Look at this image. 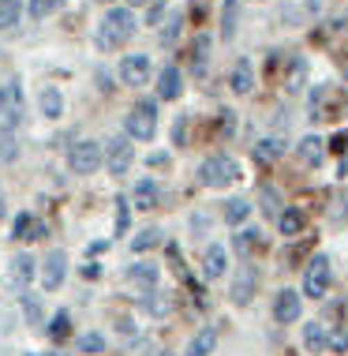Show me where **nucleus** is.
Listing matches in <instances>:
<instances>
[{
	"label": "nucleus",
	"mask_w": 348,
	"mask_h": 356,
	"mask_svg": "<svg viewBox=\"0 0 348 356\" xmlns=\"http://www.w3.org/2000/svg\"><path fill=\"white\" fill-rule=\"evenodd\" d=\"M139 31V23H135V12L131 8H109L105 19L98 23V34H94V42H98V49H120L128 38Z\"/></svg>",
	"instance_id": "obj_1"
},
{
	"label": "nucleus",
	"mask_w": 348,
	"mask_h": 356,
	"mask_svg": "<svg viewBox=\"0 0 348 356\" xmlns=\"http://www.w3.org/2000/svg\"><path fill=\"white\" fill-rule=\"evenodd\" d=\"M26 124V98H23V83L19 75H12L4 86H0V128L15 131Z\"/></svg>",
	"instance_id": "obj_2"
},
{
	"label": "nucleus",
	"mask_w": 348,
	"mask_h": 356,
	"mask_svg": "<svg viewBox=\"0 0 348 356\" xmlns=\"http://www.w3.org/2000/svg\"><path fill=\"white\" fill-rule=\"evenodd\" d=\"M105 165V143L98 139H79L67 147V169L75 172V177H94Z\"/></svg>",
	"instance_id": "obj_3"
},
{
	"label": "nucleus",
	"mask_w": 348,
	"mask_h": 356,
	"mask_svg": "<svg viewBox=\"0 0 348 356\" xmlns=\"http://www.w3.org/2000/svg\"><path fill=\"white\" fill-rule=\"evenodd\" d=\"M124 131H128V139H135V143H150L154 136H158V102L142 98V102L128 113Z\"/></svg>",
	"instance_id": "obj_4"
},
{
	"label": "nucleus",
	"mask_w": 348,
	"mask_h": 356,
	"mask_svg": "<svg viewBox=\"0 0 348 356\" xmlns=\"http://www.w3.org/2000/svg\"><path fill=\"white\" fill-rule=\"evenodd\" d=\"M236 177H240L236 161L225 158V154H214V158H206V161L199 165V180H202L206 188H229Z\"/></svg>",
	"instance_id": "obj_5"
},
{
	"label": "nucleus",
	"mask_w": 348,
	"mask_h": 356,
	"mask_svg": "<svg viewBox=\"0 0 348 356\" xmlns=\"http://www.w3.org/2000/svg\"><path fill=\"white\" fill-rule=\"evenodd\" d=\"M326 293H330V255L318 252L311 263H307V270H304V296L322 300Z\"/></svg>",
	"instance_id": "obj_6"
},
{
	"label": "nucleus",
	"mask_w": 348,
	"mask_h": 356,
	"mask_svg": "<svg viewBox=\"0 0 348 356\" xmlns=\"http://www.w3.org/2000/svg\"><path fill=\"white\" fill-rule=\"evenodd\" d=\"M135 161V147L128 136H113L109 143H105V169L113 172V177H124V172L131 169Z\"/></svg>",
	"instance_id": "obj_7"
},
{
	"label": "nucleus",
	"mask_w": 348,
	"mask_h": 356,
	"mask_svg": "<svg viewBox=\"0 0 348 356\" xmlns=\"http://www.w3.org/2000/svg\"><path fill=\"white\" fill-rule=\"evenodd\" d=\"M150 72H154V64H150L147 53H128V56H120V68H116V75H120L124 86H147V83H150Z\"/></svg>",
	"instance_id": "obj_8"
},
{
	"label": "nucleus",
	"mask_w": 348,
	"mask_h": 356,
	"mask_svg": "<svg viewBox=\"0 0 348 356\" xmlns=\"http://www.w3.org/2000/svg\"><path fill=\"white\" fill-rule=\"evenodd\" d=\"M299 296H304V293H296V289H281V293L274 296V319L281 323V326H288V323L299 319V312H304Z\"/></svg>",
	"instance_id": "obj_9"
},
{
	"label": "nucleus",
	"mask_w": 348,
	"mask_h": 356,
	"mask_svg": "<svg viewBox=\"0 0 348 356\" xmlns=\"http://www.w3.org/2000/svg\"><path fill=\"white\" fill-rule=\"evenodd\" d=\"M64 277H67V255L64 252H49L45 255V263H42V289H60L64 285Z\"/></svg>",
	"instance_id": "obj_10"
},
{
	"label": "nucleus",
	"mask_w": 348,
	"mask_h": 356,
	"mask_svg": "<svg viewBox=\"0 0 348 356\" xmlns=\"http://www.w3.org/2000/svg\"><path fill=\"white\" fill-rule=\"evenodd\" d=\"M225 270H229V252H225V244H210L206 255H202V274H206V282L225 277Z\"/></svg>",
	"instance_id": "obj_11"
},
{
	"label": "nucleus",
	"mask_w": 348,
	"mask_h": 356,
	"mask_svg": "<svg viewBox=\"0 0 348 356\" xmlns=\"http://www.w3.org/2000/svg\"><path fill=\"white\" fill-rule=\"evenodd\" d=\"M180 94H183V75H180L176 64H169V68H161V75H158V98L176 102Z\"/></svg>",
	"instance_id": "obj_12"
},
{
	"label": "nucleus",
	"mask_w": 348,
	"mask_h": 356,
	"mask_svg": "<svg viewBox=\"0 0 348 356\" xmlns=\"http://www.w3.org/2000/svg\"><path fill=\"white\" fill-rule=\"evenodd\" d=\"M229 86H232V94H240V98L255 90V68H251V60H244V56H240V60L232 64V72H229Z\"/></svg>",
	"instance_id": "obj_13"
},
{
	"label": "nucleus",
	"mask_w": 348,
	"mask_h": 356,
	"mask_svg": "<svg viewBox=\"0 0 348 356\" xmlns=\"http://www.w3.org/2000/svg\"><path fill=\"white\" fill-rule=\"evenodd\" d=\"M158 199H161V188H158V180H154V177H142L139 184H135V191H131V207L135 210H154V207H158Z\"/></svg>",
	"instance_id": "obj_14"
},
{
	"label": "nucleus",
	"mask_w": 348,
	"mask_h": 356,
	"mask_svg": "<svg viewBox=\"0 0 348 356\" xmlns=\"http://www.w3.org/2000/svg\"><path fill=\"white\" fill-rule=\"evenodd\" d=\"M296 158L304 161V165H322V161H326V139L304 136V139H299V147H296Z\"/></svg>",
	"instance_id": "obj_15"
},
{
	"label": "nucleus",
	"mask_w": 348,
	"mask_h": 356,
	"mask_svg": "<svg viewBox=\"0 0 348 356\" xmlns=\"http://www.w3.org/2000/svg\"><path fill=\"white\" fill-rule=\"evenodd\" d=\"M304 349L311 356H322L326 349H330V330H326L322 323H307L304 326Z\"/></svg>",
	"instance_id": "obj_16"
},
{
	"label": "nucleus",
	"mask_w": 348,
	"mask_h": 356,
	"mask_svg": "<svg viewBox=\"0 0 348 356\" xmlns=\"http://www.w3.org/2000/svg\"><path fill=\"white\" fill-rule=\"evenodd\" d=\"M38 109H42L45 120H60L64 117V94L56 90V86H45V90L38 94Z\"/></svg>",
	"instance_id": "obj_17"
},
{
	"label": "nucleus",
	"mask_w": 348,
	"mask_h": 356,
	"mask_svg": "<svg viewBox=\"0 0 348 356\" xmlns=\"http://www.w3.org/2000/svg\"><path fill=\"white\" fill-rule=\"evenodd\" d=\"M158 277H161V270L154 263H135L131 270H128V282L131 285H139L142 293H150V289H158Z\"/></svg>",
	"instance_id": "obj_18"
},
{
	"label": "nucleus",
	"mask_w": 348,
	"mask_h": 356,
	"mask_svg": "<svg viewBox=\"0 0 348 356\" xmlns=\"http://www.w3.org/2000/svg\"><path fill=\"white\" fill-rule=\"evenodd\" d=\"M38 274V263H34V255L31 252H19L15 259H12V282L19 285V289H26L31 285V277Z\"/></svg>",
	"instance_id": "obj_19"
},
{
	"label": "nucleus",
	"mask_w": 348,
	"mask_h": 356,
	"mask_svg": "<svg viewBox=\"0 0 348 356\" xmlns=\"http://www.w3.org/2000/svg\"><path fill=\"white\" fill-rule=\"evenodd\" d=\"M12 236H15V240H42V236H45V225L31 214V210H26V214H19V218H15Z\"/></svg>",
	"instance_id": "obj_20"
},
{
	"label": "nucleus",
	"mask_w": 348,
	"mask_h": 356,
	"mask_svg": "<svg viewBox=\"0 0 348 356\" xmlns=\"http://www.w3.org/2000/svg\"><path fill=\"white\" fill-rule=\"evenodd\" d=\"M304 225H307V218H304V210H299V207H285L281 218H277L281 236H299V233H304Z\"/></svg>",
	"instance_id": "obj_21"
},
{
	"label": "nucleus",
	"mask_w": 348,
	"mask_h": 356,
	"mask_svg": "<svg viewBox=\"0 0 348 356\" xmlns=\"http://www.w3.org/2000/svg\"><path fill=\"white\" fill-rule=\"evenodd\" d=\"M214 349H217V330L214 326H202L195 338L188 341V356H210Z\"/></svg>",
	"instance_id": "obj_22"
},
{
	"label": "nucleus",
	"mask_w": 348,
	"mask_h": 356,
	"mask_svg": "<svg viewBox=\"0 0 348 356\" xmlns=\"http://www.w3.org/2000/svg\"><path fill=\"white\" fill-rule=\"evenodd\" d=\"M251 207L247 199H225V207H221V218H225V225H244V221L251 218Z\"/></svg>",
	"instance_id": "obj_23"
},
{
	"label": "nucleus",
	"mask_w": 348,
	"mask_h": 356,
	"mask_svg": "<svg viewBox=\"0 0 348 356\" xmlns=\"http://www.w3.org/2000/svg\"><path fill=\"white\" fill-rule=\"evenodd\" d=\"M236 23H240V0H225L221 4V38L225 42L236 38Z\"/></svg>",
	"instance_id": "obj_24"
},
{
	"label": "nucleus",
	"mask_w": 348,
	"mask_h": 356,
	"mask_svg": "<svg viewBox=\"0 0 348 356\" xmlns=\"http://www.w3.org/2000/svg\"><path fill=\"white\" fill-rule=\"evenodd\" d=\"M26 0H0V31H12V26L23 19Z\"/></svg>",
	"instance_id": "obj_25"
},
{
	"label": "nucleus",
	"mask_w": 348,
	"mask_h": 356,
	"mask_svg": "<svg viewBox=\"0 0 348 356\" xmlns=\"http://www.w3.org/2000/svg\"><path fill=\"white\" fill-rule=\"evenodd\" d=\"M169 307H172L169 293H158V289H150V293L142 296V312H147V315H154V319H161V315H169Z\"/></svg>",
	"instance_id": "obj_26"
},
{
	"label": "nucleus",
	"mask_w": 348,
	"mask_h": 356,
	"mask_svg": "<svg viewBox=\"0 0 348 356\" xmlns=\"http://www.w3.org/2000/svg\"><path fill=\"white\" fill-rule=\"evenodd\" d=\"M210 45H214V42H210V34H199V38H195V45H191V72H195V75H202V72H206Z\"/></svg>",
	"instance_id": "obj_27"
},
{
	"label": "nucleus",
	"mask_w": 348,
	"mask_h": 356,
	"mask_svg": "<svg viewBox=\"0 0 348 356\" xmlns=\"http://www.w3.org/2000/svg\"><path fill=\"white\" fill-rule=\"evenodd\" d=\"M64 0H26V15L34 19V23H42V19H49L53 12H60Z\"/></svg>",
	"instance_id": "obj_28"
},
{
	"label": "nucleus",
	"mask_w": 348,
	"mask_h": 356,
	"mask_svg": "<svg viewBox=\"0 0 348 356\" xmlns=\"http://www.w3.org/2000/svg\"><path fill=\"white\" fill-rule=\"evenodd\" d=\"M75 345H79V353H83V356H101V353H105V338H101L98 330L79 334V341H75Z\"/></svg>",
	"instance_id": "obj_29"
},
{
	"label": "nucleus",
	"mask_w": 348,
	"mask_h": 356,
	"mask_svg": "<svg viewBox=\"0 0 348 356\" xmlns=\"http://www.w3.org/2000/svg\"><path fill=\"white\" fill-rule=\"evenodd\" d=\"M45 330H49V338H53V341H64V338H67V330H72V315H67V312H56Z\"/></svg>",
	"instance_id": "obj_30"
},
{
	"label": "nucleus",
	"mask_w": 348,
	"mask_h": 356,
	"mask_svg": "<svg viewBox=\"0 0 348 356\" xmlns=\"http://www.w3.org/2000/svg\"><path fill=\"white\" fill-rule=\"evenodd\" d=\"M161 244V233L158 229H142V233H135V240H131V252H150V248H158Z\"/></svg>",
	"instance_id": "obj_31"
},
{
	"label": "nucleus",
	"mask_w": 348,
	"mask_h": 356,
	"mask_svg": "<svg viewBox=\"0 0 348 356\" xmlns=\"http://www.w3.org/2000/svg\"><path fill=\"white\" fill-rule=\"evenodd\" d=\"M131 225V199H116V236H124Z\"/></svg>",
	"instance_id": "obj_32"
},
{
	"label": "nucleus",
	"mask_w": 348,
	"mask_h": 356,
	"mask_svg": "<svg viewBox=\"0 0 348 356\" xmlns=\"http://www.w3.org/2000/svg\"><path fill=\"white\" fill-rule=\"evenodd\" d=\"M281 143H277V139H263V143H258V147H255V161H274V158H281Z\"/></svg>",
	"instance_id": "obj_33"
},
{
	"label": "nucleus",
	"mask_w": 348,
	"mask_h": 356,
	"mask_svg": "<svg viewBox=\"0 0 348 356\" xmlns=\"http://www.w3.org/2000/svg\"><path fill=\"white\" fill-rule=\"evenodd\" d=\"M251 289H255V274H244L236 285H232V300H236V304H247V300H251Z\"/></svg>",
	"instance_id": "obj_34"
},
{
	"label": "nucleus",
	"mask_w": 348,
	"mask_h": 356,
	"mask_svg": "<svg viewBox=\"0 0 348 356\" xmlns=\"http://www.w3.org/2000/svg\"><path fill=\"white\" fill-rule=\"evenodd\" d=\"M19 154V147H15V136L8 128H0V165H4V161H12Z\"/></svg>",
	"instance_id": "obj_35"
},
{
	"label": "nucleus",
	"mask_w": 348,
	"mask_h": 356,
	"mask_svg": "<svg viewBox=\"0 0 348 356\" xmlns=\"http://www.w3.org/2000/svg\"><path fill=\"white\" fill-rule=\"evenodd\" d=\"M263 214L266 218H281V199L274 188H263Z\"/></svg>",
	"instance_id": "obj_36"
},
{
	"label": "nucleus",
	"mask_w": 348,
	"mask_h": 356,
	"mask_svg": "<svg viewBox=\"0 0 348 356\" xmlns=\"http://www.w3.org/2000/svg\"><path fill=\"white\" fill-rule=\"evenodd\" d=\"M23 315L31 326H42V304H38V296H31V293L23 296Z\"/></svg>",
	"instance_id": "obj_37"
},
{
	"label": "nucleus",
	"mask_w": 348,
	"mask_h": 356,
	"mask_svg": "<svg viewBox=\"0 0 348 356\" xmlns=\"http://www.w3.org/2000/svg\"><path fill=\"white\" fill-rule=\"evenodd\" d=\"M255 236H258V233H251V229H240L236 240H232V244H236V252H240V255H251V244H255Z\"/></svg>",
	"instance_id": "obj_38"
},
{
	"label": "nucleus",
	"mask_w": 348,
	"mask_h": 356,
	"mask_svg": "<svg viewBox=\"0 0 348 356\" xmlns=\"http://www.w3.org/2000/svg\"><path fill=\"white\" fill-rule=\"evenodd\" d=\"M176 34H180V15H169L165 31H161V45H172V42H176Z\"/></svg>",
	"instance_id": "obj_39"
},
{
	"label": "nucleus",
	"mask_w": 348,
	"mask_h": 356,
	"mask_svg": "<svg viewBox=\"0 0 348 356\" xmlns=\"http://www.w3.org/2000/svg\"><path fill=\"white\" fill-rule=\"evenodd\" d=\"M161 15H165V0H154L150 12H147V26H158V23H161Z\"/></svg>",
	"instance_id": "obj_40"
},
{
	"label": "nucleus",
	"mask_w": 348,
	"mask_h": 356,
	"mask_svg": "<svg viewBox=\"0 0 348 356\" xmlns=\"http://www.w3.org/2000/svg\"><path fill=\"white\" fill-rule=\"evenodd\" d=\"M183 139H188V117H176V124H172V143L183 147Z\"/></svg>",
	"instance_id": "obj_41"
},
{
	"label": "nucleus",
	"mask_w": 348,
	"mask_h": 356,
	"mask_svg": "<svg viewBox=\"0 0 348 356\" xmlns=\"http://www.w3.org/2000/svg\"><path fill=\"white\" fill-rule=\"evenodd\" d=\"M333 150L348 154V131H341V136H333Z\"/></svg>",
	"instance_id": "obj_42"
},
{
	"label": "nucleus",
	"mask_w": 348,
	"mask_h": 356,
	"mask_svg": "<svg viewBox=\"0 0 348 356\" xmlns=\"http://www.w3.org/2000/svg\"><path fill=\"white\" fill-rule=\"evenodd\" d=\"M131 8H147V4H154V0H128Z\"/></svg>",
	"instance_id": "obj_43"
},
{
	"label": "nucleus",
	"mask_w": 348,
	"mask_h": 356,
	"mask_svg": "<svg viewBox=\"0 0 348 356\" xmlns=\"http://www.w3.org/2000/svg\"><path fill=\"white\" fill-rule=\"evenodd\" d=\"M0 218H4V195H0Z\"/></svg>",
	"instance_id": "obj_44"
},
{
	"label": "nucleus",
	"mask_w": 348,
	"mask_h": 356,
	"mask_svg": "<svg viewBox=\"0 0 348 356\" xmlns=\"http://www.w3.org/2000/svg\"><path fill=\"white\" fill-rule=\"evenodd\" d=\"M26 356H53V353H26Z\"/></svg>",
	"instance_id": "obj_45"
}]
</instances>
